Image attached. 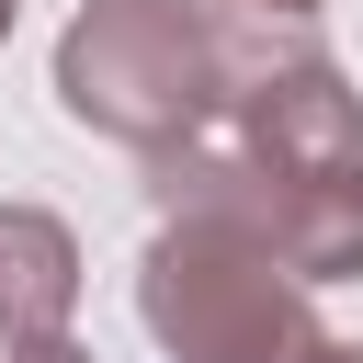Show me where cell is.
Listing matches in <instances>:
<instances>
[{
	"label": "cell",
	"instance_id": "cell-1",
	"mask_svg": "<svg viewBox=\"0 0 363 363\" xmlns=\"http://www.w3.org/2000/svg\"><path fill=\"white\" fill-rule=\"evenodd\" d=\"M57 113L113 147H159L227 113V11L216 0H79L57 34Z\"/></svg>",
	"mask_w": 363,
	"mask_h": 363
},
{
	"label": "cell",
	"instance_id": "cell-2",
	"mask_svg": "<svg viewBox=\"0 0 363 363\" xmlns=\"http://www.w3.org/2000/svg\"><path fill=\"white\" fill-rule=\"evenodd\" d=\"M136 318L170 363H306L318 329V284L284 272L261 238L204 227V216H159L147 261H136Z\"/></svg>",
	"mask_w": 363,
	"mask_h": 363
},
{
	"label": "cell",
	"instance_id": "cell-3",
	"mask_svg": "<svg viewBox=\"0 0 363 363\" xmlns=\"http://www.w3.org/2000/svg\"><path fill=\"white\" fill-rule=\"evenodd\" d=\"M79 318V238L45 204H0V340H45Z\"/></svg>",
	"mask_w": 363,
	"mask_h": 363
},
{
	"label": "cell",
	"instance_id": "cell-4",
	"mask_svg": "<svg viewBox=\"0 0 363 363\" xmlns=\"http://www.w3.org/2000/svg\"><path fill=\"white\" fill-rule=\"evenodd\" d=\"M261 250L306 284H363V170H318V182H284L272 193V227Z\"/></svg>",
	"mask_w": 363,
	"mask_h": 363
},
{
	"label": "cell",
	"instance_id": "cell-5",
	"mask_svg": "<svg viewBox=\"0 0 363 363\" xmlns=\"http://www.w3.org/2000/svg\"><path fill=\"white\" fill-rule=\"evenodd\" d=\"M0 363H91L68 329H45V340H0Z\"/></svg>",
	"mask_w": 363,
	"mask_h": 363
},
{
	"label": "cell",
	"instance_id": "cell-6",
	"mask_svg": "<svg viewBox=\"0 0 363 363\" xmlns=\"http://www.w3.org/2000/svg\"><path fill=\"white\" fill-rule=\"evenodd\" d=\"M250 11H284V23H318L329 0H250Z\"/></svg>",
	"mask_w": 363,
	"mask_h": 363
},
{
	"label": "cell",
	"instance_id": "cell-7",
	"mask_svg": "<svg viewBox=\"0 0 363 363\" xmlns=\"http://www.w3.org/2000/svg\"><path fill=\"white\" fill-rule=\"evenodd\" d=\"M306 363H363V340H318V352H306Z\"/></svg>",
	"mask_w": 363,
	"mask_h": 363
},
{
	"label": "cell",
	"instance_id": "cell-8",
	"mask_svg": "<svg viewBox=\"0 0 363 363\" xmlns=\"http://www.w3.org/2000/svg\"><path fill=\"white\" fill-rule=\"evenodd\" d=\"M11 11H23V0H0V45H11Z\"/></svg>",
	"mask_w": 363,
	"mask_h": 363
}]
</instances>
